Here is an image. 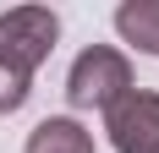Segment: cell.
<instances>
[{
  "label": "cell",
  "mask_w": 159,
  "mask_h": 153,
  "mask_svg": "<svg viewBox=\"0 0 159 153\" xmlns=\"http://www.w3.org/2000/svg\"><path fill=\"white\" fill-rule=\"evenodd\" d=\"M61 38V22L49 6H16L0 16V71L33 82V71L49 60V49Z\"/></svg>",
  "instance_id": "1"
},
{
  "label": "cell",
  "mask_w": 159,
  "mask_h": 153,
  "mask_svg": "<svg viewBox=\"0 0 159 153\" xmlns=\"http://www.w3.org/2000/svg\"><path fill=\"white\" fill-rule=\"evenodd\" d=\"M121 93H132V60L110 44H93L71 60V76H66V98L71 109H110Z\"/></svg>",
  "instance_id": "2"
},
{
  "label": "cell",
  "mask_w": 159,
  "mask_h": 153,
  "mask_svg": "<svg viewBox=\"0 0 159 153\" xmlns=\"http://www.w3.org/2000/svg\"><path fill=\"white\" fill-rule=\"evenodd\" d=\"M104 131H110L115 153H159V93L132 88L104 109Z\"/></svg>",
  "instance_id": "3"
},
{
  "label": "cell",
  "mask_w": 159,
  "mask_h": 153,
  "mask_svg": "<svg viewBox=\"0 0 159 153\" xmlns=\"http://www.w3.org/2000/svg\"><path fill=\"white\" fill-rule=\"evenodd\" d=\"M28 153H93V131H82L71 115H49L28 131Z\"/></svg>",
  "instance_id": "4"
},
{
  "label": "cell",
  "mask_w": 159,
  "mask_h": 153,
  "mask_svg": "<svg viewBox=\"0 0 159 153\" xmlns=\"http://www.w3.org/2000/svg\"><path fill=\"white\" fill-rule=\"evenodd\" d=\"M115 33L143 55H159V0H126L115 11Z\"/></svg>",
  "instance_id": "5"
}]
</instances>
